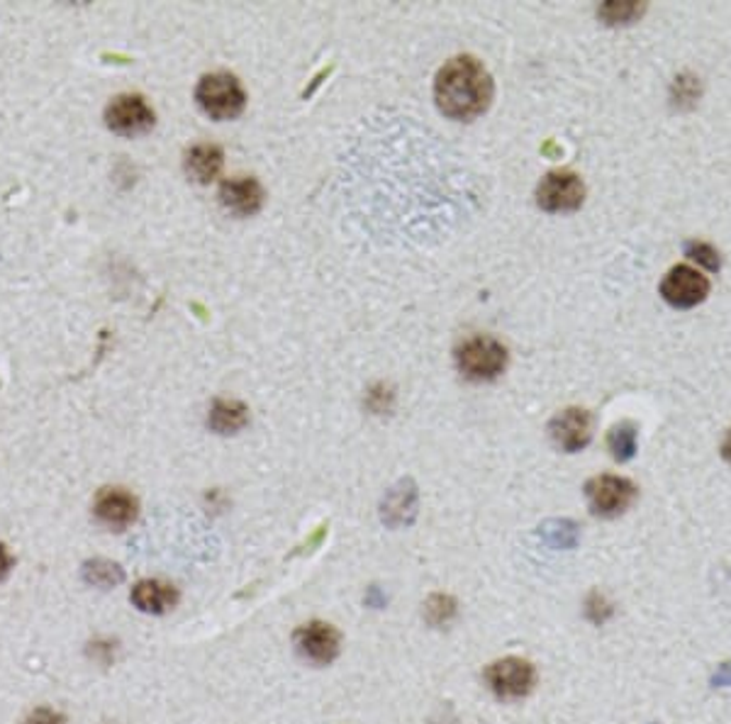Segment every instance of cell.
Instances as JSON below:
<instances>
[{
	"label": "cell",
	"mask_w": 731,
	"mask_h": 724,
	"mask_svg": "<svg viewBox=\"0 0 731 724\" xmlns=\"http://www.w3.org/2000/svg\"><path fill=\"white\" fill-rule=\"evenodd\" d=\"M439 111L451 120H473L488 111L492 101V78L478 59L457 56L444 64L434 81Z\"/></svg>",
	"instance_id": "6da1fadb"
},
{
	"label": "cell",
	"mask_w": 731,
	"mask_h": 724,
	"mask_svg": "<svg viewBox=\"0 0 731 724\" xmlns=\"http://www.w3.org/2000/svg\"><path fill=\"white\" fill-rule=\"evenodd\" d=\"M195 101L213 120H234L244 111L246 93L232 74H207L195 88Z\"/></svg>",
	"instance_id": "7a4b0ae2"
},
{
	"label": "cell",
	"mask_w": 731,
	"mask_h": 724,
	"mask_svg": "<svg viewBox=\"0 0 731 724\" xmlns=\"http://www.w3.org/2000/svg\"><path fill=\"white\" fill-rule=\"evenodd\" d=\"M457 364L459 371L469 381H492L505 371L508 350L498 340H492V336H473V340L459 346Z\"/></svg>",
	"instance_id": "3957f363"
},
{
	"label": "cell",
	"mask_w": 731,
	"mask_h": 724,
	"mask_svg": "<svg viewBox=\"0 0 731 724\" xmlns=\"http://www.w3.org/2000/svg\"><path fill=\"white\" fill-rule=\"evenodd\" d=\"M488 688L502 700H520L535 690L537 671L529 661L508 657L496 663H490L486 671Z\"/></svg>",
	"instance_id": "277c9868"
},
{
	"label": "cell",
	"mask_w": 731,
	"mask_h": 724,
	"mask_svg": "<svg viewBox=\"0 0 731 724\" xmlns=\"http://www.w3.org/2000/svg\"><path fill=\"white\" fill-rule=\"evenodd\" d=\"M590 510L600 518H617L637 498V485L621 475H598L586 485Z\"/></svg>",
	"instance_id": "5b68a950"
},
{
	"label": "cell",
	"mask_w": 731,
	"mask_h": 724,
	"mask_svg": "<svg viewBox=\"0 0 731 724\" xmlns=\"http://www.w3.org/2000/svg\"><path fill=\"white\" fill-rule=\"evenodd\" d=\"M105 125L115 135L137 137L150 132L154 127V111L142 96H117L113 103L105 107Z\"/></svg>",
	"instance_id": "8992f818"
},
{
	"label": "cell",
	"mask_w": 731,
	"mask_h": 724,
	"mask_svg": "<svg viewBox=\"0 0 731 724\" xmlns=\"http://www.w3.org/2000/svg\"><path fill=\"white\" fill-rule=\"evenodd\" d=\"M586 198V186L580 176L570 172H551L537 188V203L547 213H568L578 211Z\"/></svg>",
	"instance_id": "52a82bcc"
},
{
	"label": "cell",
	"mask_w": 731,
	"mask_h": 724,
	"mask_svg": "<svg viewBox=\"0 0 731 724\" xmlns=\"http://www.w3.org/2000/svg\"><path fill=\"white\" fill-rule=\"evenodd\" d=\"M661 295H664L668 305L688 310V307L700 305L709 295V281L693 266L680 264L666 274L664 283H661Z\"/></svg>",
	"instance_id": "ba28073f"
},
{
	"label": "cell",
	"mask_w": 731,
	"mask_h": 724,
	"mask_svg": "<svg viewBox=\"0 0 731 724\" xmlns=\"http://www.w3.org/2000/svg\"><path fill=\"white\" fill-rule=\"evenodd\" d=\"M549 434H551L553 444H556L563 452L576 454L580 449H586L592 440L590 412L580 410V408H568V410L559 412L549 424Z\"/></svg>",
	"instance_id": "9c48e42d"
},
{
	"label": "cell",
	"mask_w": 731,
	"mask_h": 724,
	"mask_svg": "<svg viewBox=\"0 0 731 724\" xmlns=\"http://www.w3.org/2000/svg\"><path fill=\"white\" fill-rule=\"evenodd\" d=\"M339 632L328 622H310L295 632V647L312 663H332L339 653Z\"/></svg>",
	"instance_id": "30bf717a"
},
{
	"label": "cell",
	"mask_w": 731,
	"mask_h": 724,
	"mask_svg": "<svg viewBox=\"0 0 731 724\" xmlns=\"http://www.w3.org/2000/svg\"><path fill=\"white\" fill-rule=\"evenodd\" d=\"M93 512L101 524L111 530H125L137 520V500L123 488H105L98 493Z\"/></svg>",
	"instance_id": "8fae6325"
},
{
	"label": "cell",
	"mask_w": 731,
	"mask_h": 724,
	"mask_svg": "<svg viewBox=\"0 0 731 724\" xmlns=\"http://www.w3.org/2000/svg\"><path fill=\"white\" fill-rule=\"evenodd\" d=\"M220 203L227 211L242 217H249L261 211L264 205V188L256 178H230L220 188Z\"/></svg>",
	"instance_id": "7c38bea8"
},
{
	"label": "cell",
	"mask_w": 731,
	"mask_h": 724,
	"mask_svg": "<svg viewBox=\"0 0 731 724\" xmlns=\"http://www.w3.org/2000/svg\"><path fill=\"white\" fill-rule=\"evenodd\" d=\"M130 598L142 612L162 614V612H169L174 608L176 600H179V593H176V588L169 583L140 581L132 588Z\"/></svg>",
	"instance_id": "4fadbf2b"
},
{
	"label": "cell",
	"mask_w": 731,
	"mask_h": 724,
	"mask_svg": "<svg viewBox=\"0 0 731 724\" xmlns=\"http://www.w3.org/2000/svg\"><path fill=\"white\" fill-rule=\"evenodd\" d=\"M225 154L220 147L215 144H197L185 154V174L193 178L195 183H210L222 172Z\"/></svg>",
	"instance_id": "5bb4252c"
},
{
	"label": "cell",
	"mask_w": 731,
	"mask_h": 724,
	"mask_svg": "<svg viewBox=\"0 0 731 724\" xmlns=\"http://www.w3.org/2000/svg\"><path fill=\"white\" fill-rule=\"evenodd\" d=\"M246 422H249V410H246V405L240 401H225V398L213 403L210 418H207V424H210V430L217 434L240 432Z\"/></svg>",
	"instance_id": "9a60e30c"
},
{
	"label": "cell",
	"mask_w": 731,
	"mask_h": 724,
	"mask_svg": "<svg viewBox=\"0 0 731 724\" xmlns=\"http://www.w3.org/2000/svg\"><path fill=\"white\" fill-rule=\"evenodd\" d=\"M414 515V491L412 488H395L383 505V520L390 524L410 522Z\"/></svg>",
	"instance_id": "2e32d148"
},
{
	"label": "cell",
	"mask_w": 731,
	"mask_h": 724,
	"mask_svg": "<svg viewBox=\"0 0 731 724\" xmlns=\"http://www.w3.org/2000/svg\"><path fill=\"white\" fill-rule=\"evenodd\" d=\"M607 444H610L612 456H615L617 461L634 459V454H637V428L631 422L615 424V428L610 430Z\"/></svg>",
	"instance_id": "e0dca14e"
},
{
	"label": "cell",
	"mask_w": 731,
	"mask_h": 724,
	"mask_svg": "<svg viewBox=\"0 0 731 724\" xmlns=\"http://www.w3.org/2000/svg\"><path fill=\"white\" fill-rule=\"evenodd\" d=\"M641 13H644V5L634 0H607L598 10L600 20H605L607 25H631Z\"/></svg>",
	"instance_id": "ac0fdd59"
},
{
	"label": "cell",
	"mask_w": 731,
	"mask_h": 724,
	"mask_svg": "<svg viewBox=\"0 0 731 724\" xmlns=\"http://www.w3.org/2000/svg\"><path fill=\"white\" fill-rule=\"evenodd\" d=\"M84 576L88 583L98 585V588H113L123 581V569L117 567L113 561H105V559H95V561H88L86 569H84Z\"/></svg>",
	"instance_id": "d6986e66"
},
{
	"label": "cell",
	"mask_w": 731,
	"mask_h": 724,
	"mask_svg": "<svg viewBox=\"0 0 731 724\" xmlns=\"http://www.w3.org/2000/svg\"><path fill=\"white\" fill-rule=\"evenodd\" d=\"M424 618L432 624V627H444L449 624L453 618H457V600L451 595H432V598L424 602Z\"/></svg>",
	"instance_id": "ffe728a7"
},
{
	"label": "cell",
	"mask_w": 731,
	"mask_h": 724,
	"mask_svg": "<svg viewBox=\"0 0 731 724\" xmlns=\"http://www.w3.org/2000/svg\"><path fill=\"white\" fill-rule=\"evenodd\" d=\"M685 254L690 259H695L697 264H703L705 269L709 271H719V252L715 250L713 244H705V242H690L685 246Z\"/></svg>",
	"instance_id": "44dd1931"
},
{
	"label": "cell",
	"mask_w": 731,
	"mask_h": 724,
	"mask_svg": "<svg viewBox=\"0 0 731 724\" xmlns=\"http://www.w3.org/2000/svg\"><path fill=\"white\" fill-rule=\"evenodd\" d=\"M612 612H615V608H612V602L605 598V595H600V593H592L590 598H588V602H586L588 620L595 622V624L607 622L612 618Z\"/></svg>",
	"instance_id": "7402d4cb"
},
{
	"label": "cell",
	"mask_w": 731,
	"mask_h": 724,
	"mask_svg": "<svg viewBox=\"0 0 731 724\" xmlns=\"http://www.w3.org/2000/svg\"><path fill=\"white\" fill-rule=\"evenodd\" d=\"M700 96V84L693 76H680L674 84V98L678 105H693Z\"/></svg>",
	"instance_id": "603a6c76"
},
{
	"label": "cell",
	"mask_w": 731,
	"mask_h": 724,
	"mask_svg": "<svg viewBox=\"0 0 731 724\" xmlns=\"http://www.w3.org/2000/svg\"><path fill=\"white\" fill-rule=\"evenodd\" d=\"M25 724H64V720H62V715H56L54 710L42 708V710L33 712V715L27 717Z\"/></svg>",
	"instance_id": "cb8c5ba5"
},
{
	"label": "cell",
	"mask_w": 731,
	"mask_h": 724,
	"mask_svg": "<svg viewBox=\"0 0 731 724\" xmlns=\"http://www.w3.org/2000/svg\"><path fill=\"white\" fill-rule=\"evenodd\" d=\"M13 557H10V551L3 547V544H0V581H3L5 576H8V573H10V569H13Z\"/></svg>",
	"instance_id": "d4e9b609"
},
{
	"label": "cell",
	"mask_w": 731,
	"mask_h": 724,
	"mask_svg": "<svg viewBox=\"0 0 731 724\" xmlns=\"http://www.w3.org/2000/svg\"><path fill=\"white\" fill-rule=\"evenodd\" d=\"M713 683L715 686H731V663H724V666L715 673Z\"/></svg>",
	"instance_id": "484cf974"
},
{
	"label": "cell",
	"mask_w": 731,
	"mask_h": 724,
	"mask_svg": "<svg viewBox=\"0 0 731 724\" xmlns=\"http://www.w3.org/2000/svg\"><path fill=\"white\" fill-rule=\"evenodd\" d=\"M722 456H724V459L731 463V430L727 432L724 442H722Z\"/></svg>",
	"instance_id": "4316f807"
}]
</instances>
